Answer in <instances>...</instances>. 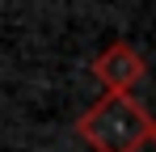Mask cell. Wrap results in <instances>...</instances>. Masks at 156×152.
<instances>
[{
  "instance_id": "3957f363",
  "label": "cell",
  "mask_w": 156,
  "mask_h": 152,
  "mask_svg": "<svg viewBox=\"0 0 156 152\" xmlns=\"http://www.w3.org/2000/svg\"><path fill=\"white\" fill-rule=\"evenodd\" d=\"M152 148H156V131H152Z\"/></svg>"
},
{
  "instance_id": "6da1fadb",
  "label": "cell",
  "mask_w": 156,
  "mask_h": 152,
  "mask_svg": "<svg viewBox=\"0 0 156 152\" xmlns=\"http://www.w3.org/2000/svg\"><path fill=\"white\" fill-rule=\"evenodd\" d=\"M156 118L131 93H105L76 118V135L93 152H139L152 144Z\"/></svg>"
},
{
  "instance_id": "7a4b0ae2",
  "label": "cell",
  "mask_w": 156,
  "mask_h": 152,
  "mask_svg": "<svg viewBox=\"0 0 156 152\" xmlns=\"http://www.w3.org/2000/svg\"><path fill=\"white\" fill-rule=\"evenodd\" d=\"M93 76L105 93H131L144 76H148V63L144 55L131 47V42H110V47L93 59Z\"/></svg>"
}]
</instances>
